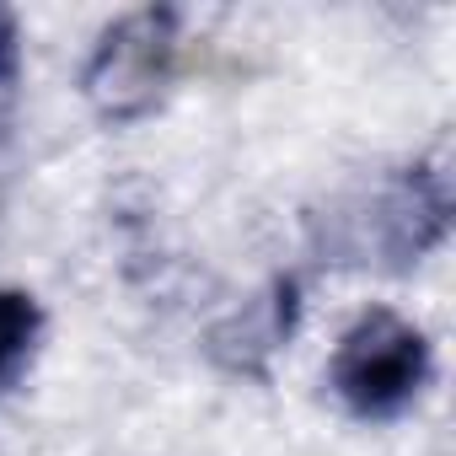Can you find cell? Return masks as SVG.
I'll return each instance as SVG.
<instances>
[{
	"mask_svg": "<svg viewBox=\"0 0 456 456\" xmlns=\"http://www.w3.org/2000/svg\"><path fill=\"white\" fill-rule=\"evenodd\" d=\"M17 97H22V38L12 12H0V145L17 124Z\"/></svg>",
	"mask_w": 456,
	"mask_h": 456,
	"instance_id": "cell-6",
	"label": "cell"
},
{
	"mask_svg": "<svg viewBox=\"0 0 456 456\" xmlns=\"http://www.w3.org/2000/svg\"><path fill=\"white\" fill-rule=\"evenodd\" d=\"M312 232L333 264L403 274L429 258L451 232V172L445 161H413L387 183L317 215Z\"/></svg>",
	"mask_w": 456,
	"mask_h": 456,
	"instance_id": "cell-1",
	"label": "cell"
},
{
	"mask_svg": "<svg viewBox=\"0 0 456 456\" xmlns=\"http://www.w3.org/2000/svg\"><path fill=\"white\" fill-rule=\"evenodd\" d=\"M429 376H435V349H429L424 328L387 312V306L360 312L328 360L333 397L365 424L403 419L424 397Z\"/></svg>",
	"mask_w": 456,
	"mask_h": 456,
	"instance_id": "cell-2",
	"label": "cell"
},
{
	"mask_svg": "<svg viewBox=\"0 0 456 456\" xmlns=\"http://www.w3.org/2000/svg\"><path fill=\"white\" fill-rule=\"evenodd\" d=\"M177 28L183 17L172 6H145V12L118 17L97 38L81 70V92L102 124H134L167 97L172 70H177Z\"/></svg>",
	"mask_w": 456,
	"mask_h": 456,
	"instance_id": "cell-3",
	"label": "cell"
},
{
	"mask_svg": "<svg viewBox=\"0 0 456 456\" xmlns=\"http://www.w3.org/2000/svg\"><path fill=\"white\" fill-rule=\"evenodd\" d=\"M296 317H301V290L290 274L269 280L253 301H242L232 317H220L209 333H204V354L232 370V376H253V381H269V365L274 354L290 344L296 333Z\"/></svg>",
	"mask_w": 456,
	"mask_h": 456,
	"instance_id": "cell-4",
	"label": "cell"
},
{
	"mask_svg": "<svg viewBox=\"0 0 456 456\" xmlns=\"http://www.w3.org/2000/svg\"><path fill=\"white\" fill-rule=\"evenodd\" d=\"M44 338V306L28 290H0V392H12Z\"/></svg>",
	"mask_w": 456,
	"mask_h": 456,
	"instance_id": "cell-5",
	"label": "cell"
}]
</instances>
